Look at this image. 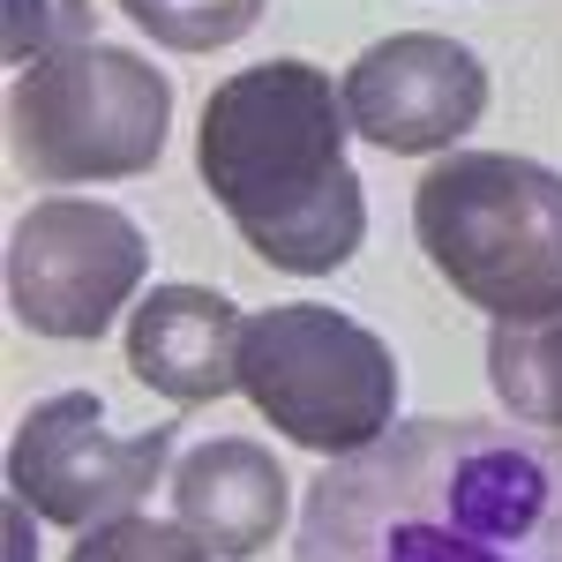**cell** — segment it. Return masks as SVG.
I'll list each match as a JSON object with an SVG mask.
<instances>
[{
    "label": "cell",
    "instance_id": "5b68a950",
    "mask_svg": "<svg viewBox=\"0 0 562 562\" xmlns=\"http://www.w3.org/2000/svg\"><path fill=\"white\" fill-rule=\"evenodd\" d=\"M240 397L285 442L315 458H352L397 428V360L346 307L285 301L240 330Z\"/></svg>",
    "mask_w": 562,
    "mask_h": 562
},
{
    "label": "cell",
    "instance_id": "ba28073f",
    "mask_svg": "<svg viewBox=\"0 0 562 562\" xmlns=\"http://www.w3.org/2000/svg\"><path fill=\"white\" fill-rule=\"evenodd\" d=\"M346 113L352 135L375 143V150H397V158L450 150L487 113V60L465 38H442V31L375 38L346 68Z\"/></svg>",
    "mask_w": 562,
    "mask_h": 562
},
{
    "label": "cell",
    "instance_id": "30bf717a",
    "mask_svg": "<svg viewBox=\"0 0 562 562\" xmlns=\"http://www.w3.org/2000/svg\"><path fill=\"white\" fill-rule=\"evenodd\" d=\"M240 330L248 315L217 285H158L128 315V368L166 405H211L240 390Z\"/></svg>",
    "mask_w": 562,
    "mask_h": 562
},
{
    "label": "cell",
    "instance_id": "6da1fadb",
    "mask_svg": "<svg viewBox=\"0 0 562 562\" xmlns=\"http://www.w3.org/2000/svg\"><path fill=\"white\" fill-rule=\"evenodd\" d=\"M293 562H562V435L405 420L315 473Z\"/></svg>",
    "mask_w": 562,
    "mask_h": 562
},
{
    "label": "cell",
    "instance_id": "277c9868",
    "mask_svg": "<svg viewBox=\"0 0 562 562\" xmlns=\"http://www.w3.org/2000/svg\"><path fill=\"white\" fill-rule=\"evenodd\" d=\"M173 128V83L158 60L105 38H68L15 68L8 83V143L15 166L45 188L135 180L158 166Z\"/></svg>",
    "mask_w": 562,
    "mask_h": 562
},
{
    "label": "cell",
    "instance_id": "7c38bea8",
    "mask_svg": "<svg viewBox=\"0 0 562 562\" xmlns=\"http://www.w3.org/2000/svg\"><path fill=\"white\" fill-rule=\"evenodd\" d=\"M270 0H121L143 38H158L166 53H217V45L248 38Z\"/></svg>",
    "mask_w": 562,
    "mask_h": 562
},
{
    "label": "cell",
    "instance_id": "9c48e42d",
    "mask_svg": "<svg viewBox=\"0 0 562 562\" xmlns=\"http://www.w3.org/2000/svg\"><path fill=\"white\" fill-rule=\"evenodd\" d=\"M173 518L217 562H256L285 532V465L256 435H203L173 458Z\"/></svg>",
    "mask_w": 562,
    "mask_h": 562
},
{
    "label": "cell",
    "instance_id": "3957f363",
    "mask_svg": "<svg viewBox=\"0 0 562 562\" xmlns=\"http://www.w3.org/2000/svg\"><path fill=\"white\" fill-rule=\"evenodd\" d=\"M413 240L495 323L562 315V173L518 150H442L413 188Z\"/></svg>",
    "mask_w": 562,
    "mask_h": 562
},
{
    "label": "cell",
    "instance_id": "7a4b0ae2",
    "mask_svg": "<svg viewBox=\"0 0 562 562\" xmlns=\"http://www.w3.org/2000/svg\"><path fill=\"white\" fill-rule=\"evenodd\" d=\"M346 128V83L285 53L225 76L203 98L195 173L270 270L330 278L368 248V180Z\"/></svg>",
    "mask_w": 562,
    "mask_h": 562
},
{
    "label": "cell",
    "instance_id": "8992f818",
    "mask_svg": "<svg viewBox=\"0 0 562 562\" xmlns=\"http://www.w3.org/2000/svg\"><path fill=\"white\" fill-rule=\"evenodd\" d=\"M173 420L113 435L98 390H60V397L31 405L8 442V495L45 525L98 532L113 518H135V503L158 480H173Z\"/></svg>",
    "mask_w": 562,
    "mask_h": 562
},
{
    "label": "cell",
    "instance_id": "52a82bcc",
    "mask_svg": "<svg viewBox=\"0 0 562 562\" xmlns=\"http://www.w3.org/2000/svg\"><path fill=\"white\" fill-rule=\"evenodd\" d=\"M150 270V240L121 203L45 195L8 233V307L23 330L90 346L135 301Z\"/></svg>",
    "mask_w": 562,
    "mask_h": 562
},
{
    "label": "cell",
    "instance_id": "4fadbf2b",
    "mask_svg": "<svg viewBox=\"0 0 562 562\" xmlns=\"http://www.w3.org/2000/svg\"><path fill=\"white\" fill-rule=\"evenodd\" d=\"M68 562H217V555L180 518H143L135 510V518H113L98 532H76Z\"/></svg>",
    "mask_w": 562,
    "mask_h": 562
},
{
    "label": "cell",
    "instance_id": "5bb4252c",
    "mask_svg": "<svg viewBox=\"0 0 562 562\" xmlns=\"http://www.w3.org/2000/svg\"><path fill=\"white\" fill-rule=\"evenodd\" d=\"M68 38H90V8L83 0H8V60L31 68L38 53Z\"/></svg>",
    "mask_w": 562,
    "mask_h": 562
},
{
    "label": "cell",
    "instance_id": "8fae6325",
    "mask_svg": "<svg viewBox=\"0 0 562 562\" xmlns=\"http://www.w3.org/2000/svg\"><path fill=\"white\" fill-rule=\"evenodd\" d=\"M487 383L518 428L562 435V315L540 323H495L487 338Z\"/></svg>",
    "mask_w": 562,
    "mask_h": 562
}]
</instances>
